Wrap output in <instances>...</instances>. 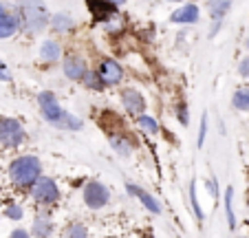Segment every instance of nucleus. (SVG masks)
<instances>
[{
	"label": "nucleus",
	"instance_id": "f257e3e1",
	"mask_svg": "<svg viewBox=\"0 0 249 238\" xmlns=\"http://www.w3.org/2000/svg\"><path fill=\"white\" fill-rule=\"evenodd\" d=\"M42 177H44V164L38 154L31 152L16 154L7 164V179H9V185L14 190L29 192Z\"/></svg>",
	"mask_w": 249,
	"mask_h": 238
},
{
	"label": "nucleus",
	"instance_id": "f03ea898",
	"mask_svg": "<svg viewBox=\"0 0 249 238\" xmlns=\"http://www.w3.org/2000/svg\"><path fill=\"white\" fill-rule=\"evenodd\" d=\"M38 106H40V112H42L44 122L51 124L53 128L57 130H64V132H80L84 128V119L73 112L64 110L57 99V95L53 91H42L38 95Z\"/></svg>",
	"mask_w": 249,
	"mask_h": 238
},
{
	"label": "nucleus",
	"instance_id": "7ed1b4c3",
	"mask_svg": "<svg viewBox=\"0 0 249 238\" xmlns=\"http://www.w3.org/2000/svg\"><path fill=\"white\" fill-rule=\"evenodd\" d=\"M16 16L20 20V27L29 33H42L51 24L44 0H16Z\"/></svg>",
	"mask_w": 249,
	"mask_h": 238
},
{
	"label": "nucleus",
	"instance_id": "20e7f679",
	"mask_svg": "<svg viewBox=\"0 0 249 238\" xmlns=\"http://www.w3.org/2000/svg\"><path fill=\"white\" fill-rule=\"evenodd\" d=\"M29 196H31V201L36 203L40 210H51L53 205H57V203L62 201L60 183L53 177H42L29 190Z\"/></svg>",
	"mask_w": 249,
	"mask_h": 238
},
{
	"label": "nucleus",
	"instance_id": "39448f33",
	"mask_svg": "<svg viewBox=\"0 0 249 238\" xmlns=\"http://www.w3.org/2000/svg\"><path fill=\"white\" fill-rule=\"evenodd\" d=\"M110 201H113V194H110V187L106 185L104 181L99 179H89L82 187V203L84 207L93 212H99L104 207H108Z\"/></svg>",
	"mask_w": 249,
	"mask_h": 238
},
{
	"label": "nucleus",
	"instance_id": "423d86ee",
	"mask_svg": "<svg viewBox=\"0 0 249 238\" xmlns=\"http://www.w3.org/2000/svg\"><path fill=\"white\" fill-rule=\"evenodd\" d=\"M27 141V128L16 117H0V148L18 150Z\"/></svg>",
	"mask_w": 249,
	"mask_h": 238
},
{
	"label": "nucleus",
	"instance_id": "0eeeda50",
	"mask_svg": "<svg viewBox=\"0 0 249 238\" xmlns=\"http://www.w3.org/2000/svg\"><path fill=\"white\" fill-rule=\"evenodd\" d=\"M126 192L132 196V199H137V201L141 203V207H146V210L150 212L152 216H161V212H163V207H161V201L157 199L155 194H150L146 187H141L139 183L128 181L126 183Z\"/></svg>",
	"mask_w": 249,
	"mask_h": 238
},
{
	"label": "nucleus",
	"instance_id": "6e6552de",
	"mask_svg": "<svg viewBox=\"0 0 249 238\" xmlns=\"http://www.w3.org/2000/svg\"><path fill=\"white\" fill-rule=\"evenodd\" d=\"M119 102H122L124 110L132 117H141L146 112V97L137 89H124L122 93H119Z\"/></svg>",
	"mask_w": 249,
	"mask_h": 238
},
{
	"label": "nucleus",
	"instance_id": "1a4fd4ad",
	"mask_svg": "<svg viewBox=\"0 0 249 238\" xmlns=\"http://www.w3.org/2000/svg\"><path fill=\"white\" fill-rule=\"evenodd\" d=\"M55 234V223H53L49 210H40L36 212L31 220V236L33 238H53Z\"/></svg>",
	"mask_w": 249,
	"mask_h": 238
},
{
	"label": "nucleus",
	"instance_id": "9d476101",
	"mask_svg": "<svg viewBox=\"0 0 249 238\" xmlns=\"http://www.w3.org/2000/svg\"><path fill=\"white\" fill-rule=\"evenodd\" d=\"M99 77H102V82L106 86H117L119 82L124 79V69L122 64H119L117 60H110V57H106V60L99 62V69H97Z\"/></svg>",
	"mask_w": 249,
	"mask_h": 238
},
{
	"label": "nucleus",
	"instance_id": "9b49d317",
	"mask_svg": "<svg viewBox=\"0 0 249 238\" xmlns=\"http://www.w3.org/2000/svg\"><path fill=\"white\" fill-rule=\"evenodd\" d=\"M62 71L69 79H84V75L89 73V66L82 55H66L62 62Z\"/></svg>",
	"mask_w": 249,
	"mask_h": 238
},
{
	"label": "nucleus",
	"instance_id": "f8f14e48",
	"mask_svg": "<svg viewBox=\"0 0 249 238\" xmlns=\"http://www.w3.org/2000/svg\"><path fill=\"white\" fill-rule=\"evenodd\" d=\"M108 144H110V148H113V152L122 159L132 157V152H135V144H132V139L126 137L124 132H110Z\"/></svg>",
	"mask_w": 249,
	"mask_h": 238
},
{
	"label": "nucleus",
	"instance_id": "ddd939ff",
	"mask_svg": "<svg viewBox=\"0 0 249 238\" xmlns=\"http://www.w3.org/2000/svg\"><path fill=\"white\" fill-rule=\"evenodd\" d=\"M198 18H201V9L190 2V5L179 7L177 11H172L170 22L172 24H194V22H198Z\"/></svg>",
	"mask_w": 249,
	"mask_h": 238
},
{
	"label": "nucleus",
	"instance_id": "4468645a",
	"mask_svg": "<svg viewBox=\"0 0 249 238\" xmlns=\"http://www.w3.org/2000/svg\"><path fill=\"white\" fill-rule=\"evenodd\" d=\"M115 7L117 5L108 2V0H89V11L93 14L95 20H104V18H108V16H113Z\"/></svg>",
	"mask_w": 249,
	"mask_h": 238
},
{
	"label": "nucleus",
	"instance_id": "2eb2a0df",
	"mask_svg": "<svg viewBox=\"0 0 249 238\" xmlns=\"http://www.w3.org/2000/svg\"><path fill=\"white\" fill-rule=\"evenodd\" d=\"M223 207H225V220L227 227L236 229V210H234V185L225 187V194H223Z\"/></svg>",
	"mask_w": 249,
	"mask_h": 238
},
{
	"label": "nucleus",
	"instance_id": "dca6fc26",
	"mask_svg": "<svg viewBox=\"0 0 249 238\" xmlns=\"http://www.w3.org/2000/svg\"><path fill=\"white\" fill-rule=\"evenodd\" d=\"M20 29V20L16 14H7L5 18H0V40H5V37H14Z\"/></svg>",
	"mask_w": 249,
	"mask_h": 238
},
{
	"label": "nucleus",
	"instance_id": "f3484780",
	"mask_svg": "<svg viewBox=\"0 0 249 238\" xmlns=\"http://www.w3.org/2000/svg\"><path fill=\"white\" fill-rule=\"evenodd\" d=\"M62 55V47L60 42H55V40H44L42 47H40V57H42L44 62H57Z\"/></svg>",
	"mask_w": 249,
	"mask_h": 238
},
{
	"label": "nucleus",
	"instance_id": "a211bd4d",
	"mask_svg": "<svg viewBox=\"0 0 249 238\" xmlns=\"http://www.w3.org/2000/svg\"><path fill=\"white\" fill-rule=\"evenodd\" d=\"M49 27H51L55 33H69L71 29L75 27V20L71 18L69 14H53Z\"/></svg>",
	"mask_w": 249,
	"mask_h": 238
},
{
	"label": "nucleus",
	"instance_id": "6ab92c4d",
	"mask_svg": "<svg viewBox=\"0 0 249 238\" xmlns=\"http://www.w3.org/2000/svg\"><path fill=\"white\" fill-rule=\"evenodd\" d=\"M207 9H210V18H214L216 22H221L227 14H230L231 0H207Z\"/></svg>",
	"mask_w": 249,
	"mask_h": 238
},
{
	"label": "nucleus",
	"instance_id": "aec40b11",
	"mask_svg": "<svg viewBox=\"0 0 249 238\" xmlns=\"http://www.w3.org/2000/svg\"><path fill=\"white\" fill-rule=\"evenodd\" d=\"M2 219L11 220V223H20L24 219V205H20L18 201H7L2 207Z\"/></svg>",
	"mask_w": 249,
	"mask_h": 238
},
{
	"label": "nucleus",
	"instance_id": "412c9836",
	"mask_svg": "<svg viewBox=\"0 0 249 238\" xmlns=\"http://www.w3.org/2000/svg\"><path fill=\"white\" fill-rule=\"evenodd\" d=\"M137 128H139L141 132H146V135H159V130H161L159 122H157L152 115H148V112L137 117Z\"/></svg>",
	"mask_w": 249,
	"mask_h": 238
},
{
	"label": "nucleus",
	"instance_id": "4be33fe9",
	"mask_svg": "<svg viewBox=\"0 0 249 238\" xmlns=\"http://www.w3.org/2000/svg\"><path fill=\"white\" fill-rule=\"evenodd\" d=\"M188 196H190V207H192V212H194V216H196V220H198V223H203V220H205V212H203L201 201H198V194H196V179H192V181H190Z\"/></svg>",
	"mask_w": 249,
	"mask_h": 238
},
{
	"label": "nucleus",
	"instance_id": "5701e85b",
	"mask_svg": "<svg viewBox=\"0 0 249 238\" xmlns=\"http://www.w3.org/2000/svg\"><path fill=\"white\" fill-rule=\"evenodd\" d=\"M64 238H90V232L89 227H86L84 223H80V220H73V223H69L64 227V234H62Z\"/></svg>",
	"mask_w": 249,
	"mask_h": 238
},
{
	"label": "nucleus",
	"instance_id": "b1692460",
	"mask_svg": "<svg viewBox=\"0 0 249 238\" xmlns=\"http://www.w3.org/2000/svg\"><path fill=\"white\" fill-rule=\"evenodd\" d=\"M231 106L238 112H249V89H238L231 95Z\"/></svg>",
	"mask_w": 249,
	"mask_h": 238
},
{
	"label": "nucleus",
	"instance_id": "393cba45",
	"mask_svg": "<svg viewBox=\"0 0 249 238\" xmlns=\"http://www.w3.org/2000/svg\"><path fill=\"white\" fill-rule=\"evenodd\" d=\"M82 82H84V86L86 89H90V91H102L104 86V82H102V77H99V73H93V71H89V73L84 75V79H82Z\"/></svg>",
	"mask_w": 249,
	"mask_h": 238
},
{
	"label": "nucleus",
	"instance_id": "a878e982",
	"mask_svg": "<svg viewBox=\"0 0 249 238\" xmlns=\"http://www.w3.org/2000/svg\"><path fill=\"white\" fill-rule=\"evenodd\" d=\"M205 190H207V194L214 199V201H218L221 199V192H218V179H216V174H210V177L205 179Z\"/></svg>",
	"mask_w": 249,
	"mask_h": 238
},
{
	"label": "nucleus",
	"instance_id": "bb28decb",
	"mask_svg": "<svg viewBox=\"0 0 249 238\" xmlns=\"http://www.w3.org/2000/svg\"><path fill=\"white\" fill-rule=\"evenodd\" d=\"M207 132H210V119H207V115H203L201 117V124H198V139H196L198 148H203V146H205Z\"/></svg>",
	"mask_w": 249,
	"mask_h": 238
},
{
	"label": "nucleus",
	"instance_id": "cd10ccee",
	"mask_svg": "<svg viewBox=\"0 0 249 238\" xmlns=\"http://www.w3.org/2000/svg\"><path fill=\"white\" fill-rule=\"evenodd\" d=\"M174 110H177L174 115H177V119H179L181 126H188V124H190V110H188V104H185V102H179Z\"/></svg>",
	"mask_w": 249,
	"mask_h": 238
},
{
	"label": "nucleus",
	"instance_id": "c85d7f7f",
	"mask_svg": "<svg viewBox=\"0 0 249 238\" xmlns=\"http://www.w3.org/2000/svg\"><path fill=\"white\" fill-rule=\"evenodd\" d=\"M7 238H33V236H31V229H27V227H20V225H18V227H14V229H11V232H9V236H7Z\"/></svg>",
	"mask_w": 249,
	"mask_h": 238
},
{
	"label": "nucleus",
	"instance_id": "c756f323",
	"mask_svg": "<svg viewBox=\"0 0 249 238\" xmlns=\"http://www.w3.org/2000/svg\"><path fill=\"white\" fill-rule=\"evenodd\" d=\"M0 82H11V71L2 60H0Z\"/></svg>",
	"mask_w": 249,
	"mask_h": 238
},
{
	"label": "nucleus",
	"instance_id": "7c9ffc66",
	"mask_svg": "<svg viewBox=\"0 0 249 238\" xmlns=\"http://www.w3.org/2000/svg\"><path fill=\"white\" fill-rule=\"evenodd\" d=\"M238 73H240V77H249V57H243V60H240Z\"/></svg>",
	"mask_w": 249,
	"mask_h": 238
},
{
	"label": "nucleus",
	"instance_id": "2f4dec72",
	"mask_svg": "<svg viewBox=\"0 0 249 238\" xmlns=\"http://www.w3.org/2000/svg\"><path fill=\"white\" fill-rule=\"evenodd\" d=\"M7 14H9V9H7V7L2 5V2H0V18H5Z\"/></svg>",
	"mask_w": 249,
	"mask_h": 238
},
{
	"label": "nucleus",
	"instance_id": "473e14b6",
	"mask_svg": "<svg viewBox=\"0 0 249 238\" xmlns=\"http://www.w3.org/2000/svg\"><path fill=\"white\" fill-rule=\"evenodd\" d=\"M108 2H113V5H122L124 0H108Z\"/></svg>",
	"mask_w": 249,
	"mask_h": 238
},
{
	"label": "nucleus",
	"instance_id": "72a5a7b5",
	"mask_svg": "<svg viewBox=\"0 0 249 238\" xmlns=\"http://www.w3.org/2000/svg\"><path fill=\"white\" fill-rule=\"evenodd\" d=\"M236 238H249V236H247V234H243V236H236Z\"/></svg>",
	"mask_w": 249,
	"mask_h": 238
},
{
	"label": "nucleus",
	"instance_id": "f704fd0d",
	"mask_svg": "<svg viewBox=\"0 0 249 238\" xmlns=\"http://www.w3.org/2000/svg\"><path fill=\"white\" fill-rule=\"evenodd\" d=\"M0 223H2V212H0Z\"/></svg>",
	"mask_w": 249,
	"mask_h": 238
},
{
	"label": "nucleus",
	"instance_id": "c9c22d12",
	"mask_svg": "<svg viewBox=\"0 0 249 238\" xmlns=\"http://www.w3.org/2000/svg\"><path fill=\"white\" fill-rule=\"evenodd\" d=\"M247 51H249V37H247Z\"/></svg>",
	"mask_w": 249,
	"mask_h": 238
},
{
	"label": "nucleus",
	"instance_id": "e433bc0d",
	"mask_svg": "<svg viewBox=\"0 0 249 238\" xmlns=\"http://www.w3.org/2000/svg\"><path fill=\"white\" fill-rule=\"evenodd\" d=\"M172 2H181V0H172Z\"/></svg>",
	"mask_w": 249,
	"mask_h": 238
},
{
	"label": "nucleus",
	"instance_id": "4c0bfd02",
	"mask_svg": "<svg viewBox=\"0 0 249 238\" xmlns=\"http://www.w3.org/2000/svg\"><path fill=\"white\" fill-rule=\"evenodd\" d=\"M0 150H2V148H0Z\"/></svg>",
	"mask_w": 249,
	"mask_h": 238
}]
</instances>
